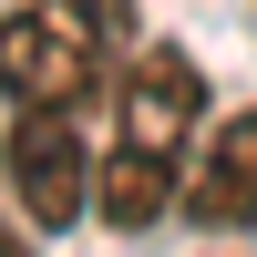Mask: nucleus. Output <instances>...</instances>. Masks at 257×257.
<instances>
[{
  "label": "nucleus",
  "mask_w": 257,
  "mask_h": 257,
  "mask_svg": "<svg viewBox=\"0 0 257 257\" xmlns=\"http://www.w3.org/2000/svg\"><path fill=\"white\" fill-rule=\"evenodd\" d=\"M206 134V72L175 41H144L113 72V144L93 165V216L113 237H144L155 216L185 206V155Z\"/></svg>",
  "instance_id": "obj_1"
},
{
  "label": "nucleus",
  "mask_w": 257,
  "mask_h": 257,
  "mask_svg": "<svg viewBox=\"0 0 257 257\" xmlns=\"http://www.w3.org/2000/svg\"><path fill=\"white\" fill-rule=\"evenodd\" d=\"M113 41L93 31L62 0H11L0 11V93L11 103H52V113H82L93 93H113Z\"/></svg>",
  "instance_id": "obj_2"
},
{
  "label": "nucleus",
  "mask_w": 257,
  "mask_h": 257,
  "mask_svg": "<svg viewBox=\"0 0 257 257\" xmlns=\"http://www.w3.org/2000/svg\"><path fill=\"white\" fill-rule=\"evenodd\" d=\"M0 196L21 206V226H72L93 216V155H82V123L52 103H11V134H0Z\"/></svg>",
  "instance_id": "obj_3"
},
{
  "label": "nucleus",
  "mask_w": 257,
  "mask_h": 257,
  "mask_svg": "<svg viewBox=\"0 0 257 257\" xmlns=\"http://www.w3.org/2000/svg\"><path fill=\"white\" fill-rule=\"evenodd\" d=\"M185 216L206 237H247L257 226V113H206L196 155H185Z\"/></svg>",
  "instance_id": "obj_4"
},
{
  "label": "nucleus",
  "mask_w": 257,
  "mask_h": 257,
  "mask_svg": "<svg viewBox=\"0 0 257 257\" xmlns=\"http://www.w3.org/2000/svg\"><path fill=\"white\" fill-rule=\"evenodd\" d=\"M62 11H82V21H93V31H103V41L123 52V62L144 52V41H134V0H62Z\"/></svg>",
  "instance_id": "obj_5"
},
{
  "label": "nucleus",
  "mask_w": 257,
  "mask_h": 257,
  "mask_svg": "<svg viewBox=\"0 0 257 257\" xmlns=\"http://www.w3.org/2000/svg\"><path fill=\"white\" fill-rule=\"evenodd\" d=\"M0 257H31V237H21V226H0Z\"/></svg>",
  "instance_id": "obj_6"
}]
</instances>
